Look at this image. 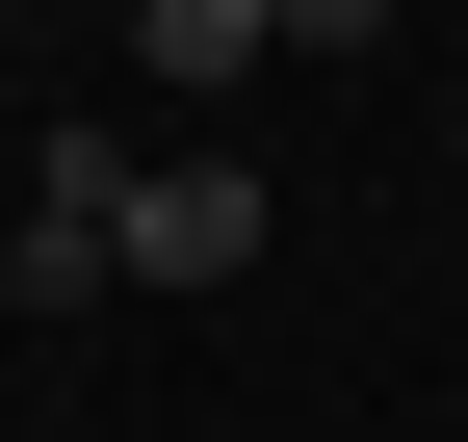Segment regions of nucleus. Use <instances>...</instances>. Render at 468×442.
<instances>
[{
	"mask_svg": "<svg viewBox=\"0 0 468 442\" xmlns=\"http://www.w3.org/2000/svg\"><path fill=\"white\" fill-rule=\"evenodd\" d=\"M104 260H131V287H234V260H261V183H234V156H131Z\"/></svg>",
	"mask_w": 468,
	"mask_h": 442,
	"instance_id": "obj_1",
	"label": "nucleus"
},
{
	"mask_svg": "<svg viewBox=\"0 0 468 442\" xmlns=\"http://www.w3.org/2000/svg\"><path fill=\"white\" fill-rule=\"evenodd\" d=\"M131 52H156V79H261V52H286V0H131Z\"/></svg>",
	"mask_w": 468,
	"mask_h": 442,
	"instance_id": "obj_2",
	"label": "nucleus"
},
{
	"mask_svg": "<svg viewBox=\"0 0 468 442\" xmlns=\"http://www.w3.org/2000/svg\"><path fill=\"white\" fill-rule=\"evenodd\" d=\"M104 287H131V260H104L79 208H27V235H0V312H104Z\"/></svg>",
	"mask_w": 468,
	"mask_h": 442,
	"instance_id": "obj_3",
	"label": "nucleus"
},
{
	"mask_svg": "<svg viewBox=\"0 0 468 442\" xmlns=\"http://www.w3.org/2000/svg\"><path fill=\"white\" fill-rule=\"evenodd\" d=\"M286 52H390V0H286Z\"/></svg>",
	"mask_w": 468,
	"mask_h": 442,
	"instance_id": "obj_4",
	"label": "nucleus"
}]
</instances>
